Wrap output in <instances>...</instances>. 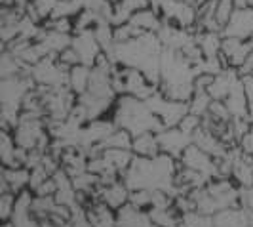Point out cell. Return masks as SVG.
I'll list each match as a JSON object with an SVG mask.
<instances>
[{"label": "cell", "mask_w": 253, "mask_h": 227, "mask_svg": "<svg viewBox=\"0 0 253 227\" xmlns=\"http://www.w3.org/2000/svg\"><path fill=\"white\" fill-rule=\"evenodd\" d=\"M248 2H250V6H252V8H253V0H248Z\"/></svg>", "instance_id": "30bf717a"}, {"label": "cell", "mask_w": 253, "mask_h": 227, "mask_svg": "<svg viewBox=\"0 0 253 227\" xmlns=\"http://www.w3.org/2000/svg\"><path fill=\"white\" fill-rule=\"evenodd\" d=\"M103 143L107 145V149L109 147H113V149H129V147H133V139L127 134V130H114Z\"/></svg>", "instance_id": "ba28073f"}, {"label": "cell", "mask_w": 253, "mask_h": 227, "mask_svg": "<svg viewBox=\"0 0 253 227\" xmlns=\"http://www.w3.org/2000/svg\"><path fill=\"white\" fill-rule=\"evenodd\" d=\"M240 143H242V151L248 153V155H253V128L248 134L242 136Z\"/></svg>", "instance_id": "9c48e42d"}, {"label": "cell", "mask_w": 253, "mask_h": 227, "mask_svg": "<svg viewBox=\"0 0 253 227\" xmlns=\"http://www.w3.org/2000/svg\"><path fill=\"white\" fill-rule=\"evenodd\" d=\"M236 12V2L234 0H217L215 2V19L217 23L221 25V29H225L228 21H230V17H232V13Z\"/></svg>", "instance_id": "52a82bcc"}, {"label": "cell", "mask_w": 253, "mask_h": 227, "mask_svg": "<svg viewBox=\"0 0 253 227\" xmlns=\"http://www.w3.org/2000/svg\"><path fill=\"white\" fill-rule=\"evenodd\" d=\"M189 136L190 134H185L183 130H169L158 136V143L162 149L169 151L171 155H183L190 143Z\"/></svg>", "instance_id": "7a4b0ae2"}, {"label": "cell", "mask_w": 253, "mask_h": 227, "mask_svg": "<svg viewBox=\"0 0 253 227\" xmlns=\"http://www.w3.org/2000/svg\"><path fill=\"white\" fill-rule=\"evenodd\" d=\"M89 76H91V69H89L88 65L80 63L76 65V67H73L69 71V86H71V90L76 92L78 96L84 94V92H88Z\"/></svg>", "instance_id": "3957f363"}, {"label": "cell", "mask_w": 253, "mask_h": 227, "mask_svg": "<svg viewBox=\"0 0 253 227\" xmlns=\"http://www.w3.org/2000/svg\"><path fill=\"white\" fill-rule=\"evenodd\" d=\"M158 138H154L151 132H145V134H139L137 138L133 139V149L143 155V157H156L158 153Z\"/></svg>", "instance_id": "277c9868"}, {"label": "cell", "mask_w": 253, "mask_h": 227, "mask_svg": "<svg viewBox=\"0 0 253 227\" xmlns=\"http://www.w3.org/2000/svg\"><path fill=\"white\" fill-rule=\"evenodd\" d=\"M2 179H6L8 181V185L12 187V191H19L21 189V185H25L31 181V174L23 170V168H4V177Z\"/></svg>", "instance_id": "5b68a950"}, {"label": "cell", "mask_w": 253, "mask_h": 227, "mask_svg": "<svg viewBox=\"0 0 253 227\" xmlns=\"http://www.w3.org/2000/svg\"><path fill=\"white\" fill-rule=\"evenodd\" d=\"M88 222L91 227H114V220L105 204H97L88 214Z\"/></svg>", "instance_id": "8992f818"}, {"label": "cell", "mask_w": 253, "mask_h": 227, "mask_svg": "<svg viewBox=\"0 0 253 227\" xmlns=\"http://www.w3.org/2000/svg\"><path fill=\"white\" fill-rule=\"evenodd\" d=\"M225 37H234L248 40L253 38V8H236V12L232 13L230 21H228L225 29H223Z\"/></svg>", "instance_id": "6da1fadb"}]
</instances>
